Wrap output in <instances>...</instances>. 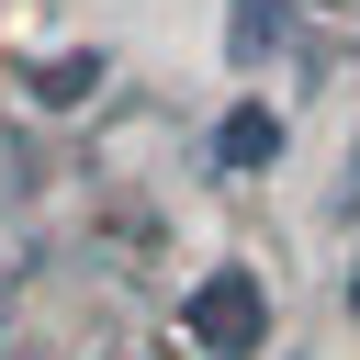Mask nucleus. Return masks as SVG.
<instances>
[{
    "label": "nucleus",
    "mask_w": 360,
    "mask_h": 360,
    "mask_svg": "<svg viewBox=\"0 0 360 360\" xmlns=\"http://www.w3.org/2000/svg\"><path fill=\"white\" fill-rule=\"evenodd\" d=\"M349 315H360V270H349Z\"/></svg>",
    "instance_id": "6"
},
{
    "label": "nucleus",
    "mask_w": 360,
    "mask_h": 360,
    "mask_svg": "<svg viewBox=\"0 0 360 360\" xmlns=\"http://www.w3.org/2000/svg\"><path fill=\"white\" fill-rule=\"evenodd\" d=\"M225 45H236V68H259V56L281 45V0H236V22H225Z\"/></svg>",
    "instance_id": "4"
},
{
    "label": "nucleus",
    "mask_w": 360,
    "mask_h": 360,
    "mask_svg": "<svg viewBox=\"0 0 360 360\" xmlns=\"http://www.w3.org/2000/svg\"><path fill=\"white\" fill-rule=\"evenodd\" d=\"M214 158H225V169H270V158H281V112H259V101H236V112L214 124Z\"/></svg>",
    "instance_id": "2"
},
{
    "label": "nucleus",
    "mask_w": 360,
    "mask_h": 360,
    "mask_svg": "<svg viewBox=\"0 0 360 360\" xmlns=\"http://www.w3.org/2000/svg\"><path fill=\"white\" fill-rule=\"evenodd\" d=\"M338 202H349V214H360V146H349V169H338Z\"/></svg>",
    "instance_id": "5"
},
{
    "label": "nucleus",
    "mask_w": 360,
    "mask_h": 360,
    "mask_svg": "<svg viewBox=\"0 0 360 360\" xmlns=\"http://www.w3.org/2000/svg\"><path fill=\"white\" fill-rule=\"evenodd\" d=\"M90 90H101V56H56V68H34V101H45V112H79Z\"/></svg>",
    "instance_id": "3"
},
{
    "label": "nucleus",
    "mask_w": 360,
    "mask_h": 360,
    "mask_svg": "<svg viewBox=\"0 0 360 360\" xmlns=\"http://www.w3.org/2000/svg\"><path fill=\"white\" fill-rule=\"evenodd\" d=\"M191 338H202L214 360H259V349H270V292H259L248 270H214V281L191 292Z\"/></svg>",
    "instance_id": "1"
}]
</instances>
